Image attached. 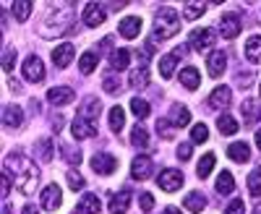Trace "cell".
I'll return each mask as SVG.
<instances>
[{
    "label": "cell",
    "mask_w": 261,
    "mask_h": 214,
    "mask_svg": "<svg viewBox=\"0 0 261 214\" xmlns=\"http://www.w3.org/2000/svg\"><path fill=\"white\" fill-rule=\"evenodd\" d=\"M3 173L11 175V180H13V185H16V191H18L21 196H32L34 191H37L39 167H37V162H32L29 157L18 154V152L8 154V157L3 159Z\"/></svg>",
    "instance_id": "6da1fadb"
},
{
    "label": "cell",
    "mask_w": 261,
    "mask_h": 214,
    "mask_svg": "<svg viewBox=\"0 0 261 214\" xmlns=\"http://www.w3.org/2000/svg\"><path fill=\"white\" fill-rule=\"evenodd\" d=\"M68 29H73V11L71 6L68 8H60V11H50L39 24V34L47 37V39H55L60 34H65Z\"/></svg>",
    "instance_id": "7a4b0ae2"
},
{
    "label": "cell",
    "mask_w": 261,
    "mask_h": 214,
    "mask_svg": "<svg viewBox=\"0 0 261 214\" xmlns=\"http://www.w3.org/2000/svg\"><path fill=\"white\" fill-rule=\"evenodd\" d=\"M180 32V18L172 8H160L154 16V39H170Z\"/></svg>",
    "instance_id": "3957f363"
},
{
    "label": "cell",
    "mask_w": 261,
    "mask_h": 214,
    "mask_svg": "<svg viewBox=\"0 0 261 214\" xmlns=\"http://www.w3.org/2000/svg\"><path fill=\"white\" fill-rule=\"evenodd\" d=\"M21 76H24V81H29V84H39L42 78H45V63H42V58L29 55L24 63H21Z\"/></svg>",
    "instance_id": "277c9868"
},
{
    "label": "cell",
    "mask_w": 261,
    "mask_h": 214,
    "mask_svg": "<svg viewBox=\"0 0 261 214\" xmlns=\"http://www.w3.org/2000/svg\"><path fill=\"white\" fill-rule=\"evenodd\" d=\"M188 42H191L193 52H206L214 45V29H193Z\"/></svg>",
    "instance_id": "5b68a950"
},
{
    "label": "cell",
    "mask_w": 261,
    "mask_h": 214,
    "mask_svg": "<svg viewBox=\"0 0 261 214\" xmlns=\"http://www.w3.org/2000/svg\"><path fill=\"white\" fill-rule=\"evenodd\" d=\"M157 185L162 188V191H167V194H172V191H180L183 188V173L180 170H162L160 173V178H157Z\"/></svg>",
    "instance_id": "8992f818"
},
{
    "label": "cell",
    "mask_w": 261,
    "mask_h": 214,
    "mask_svg": "<svg viewBox=\"0 0 261 214\" xmlns=\"http://www.w3.org/2000/svg\"><path fill=\"white\" fill-rule=\"evenodd\" d=\"M60 201H63V194L58 183H47V188H42V209L45 211H55Z\"/></svg>",
    "instance_id": "52a82bcc"
},
{
    "label": "cell",
    "mask_w": 261,
    "mask_h": 214,
    "mask_svg": "<svg viewBox=\"0 0 261 214\" xmlns=\"http://www.w3.org/2000/svg\"><path fill=\"white\" fill-rule=\"evenodd\" d=\"M225 68H227V52L214 50V52L206 58V71H209V76H212V78H220V76L225 73Z\"/></svg>",
    "instance_id": "ba28073f"
},
{
    "label": "cell",
    "mask_w": 261,
    "mask_h": 214,
    "mask_svg": "<svg viewBox=\"0 0 261 214\" xmlns=\"http://www.w3.org/2000/svg\"><path fill=\"white\" fill-rule=\"evenodd\" d=\"M105 18H107V11H105V6H99V3H89L84 8V24L86 26H99V24H105Z\"/></svg>",
    "instance_id": "9c48e42d"
},
{
    "label": "cell",
    "mask_w": 261,
    "mask_h": 214,
    "mask_svg": "<svg viewBox=\"0 0 261 214\" xmlns=\"http://www.w3.org/2000/svg\"><path fill=\"white\" fill-rule=\"evenodd\" d=\"M130 178H134V180L151 178V157L141 154V157H136L134 162H130Z\"/></svg>",
    "instance_id": "30bf717a"
},
{
    "label": "cell",
    "mask_w": 261,
    "mask_h": 214,
    "mask_svg": "<svg viewBox=\"0 0 261 214\" xmlns=\"http://www.w3.org/2000/svg\"><path fill=\"white\" fill-rule=\"evenodd\" d=\"M71 133H73L79 141H84V139H94V136H97V125H94L92 120L76 118V120L71 123Z\"/></svg>",
    "instance_id": "8fae6325"
},
{
    "label": "cell",
    "mask_w": 261,
    "mask_h": 214,
    "mask_svg": "<svg viewBox=\"0 0 261 214\" xmlns=\"http://www.w3.org/2000/svg\"><path fill=\"white\" fill-rule=\"evenodd\" d=\"M220 34L225 39H235L238 34H241V18H238L235 13H225L222 21H220Z\"/></svg>",
    "instance_id": "7c38bea8"
},
{
    "label": "cell",
    "mask_w": 261,
    "mask_h": 214,
    "mask_svg": "<svg viewBox=\"0 0 261 214\" xmlns=\"http://www.w3.org/2000/svg\"><path fill=\"white\" fill-rule=\"evenodd\" d=\"M230 102H232L230 87H217L209 94V107H214V110H225V107H230Z\"/></svg>",
    "instance_id": "4fadbf2b"
},
{
    "label": "cell",
    "mask_w": 261,
    "mask_h": 214,
    "mask_svg": "<svg viewBox=\"0 0 261 214\" xmlns=\"http://www.w3.org/2000/svg\"><path fill=\"white\" fill-rule=\"evenodd\" d=\"M73 55H76L73 45H58L53 50V63H55L58 68H68L71 63H73Z\"/></svg>",
    "instance_id": "5bb4252c"
},
{
    "label": "cell",
    "mask_w": 261,
    "mask_h": 214,
    "mask_svg": "<svg viewBox=\"0 0 261 214\" xmlns=\"http://www.w3.org/2000/svg\"><path fill=\"white\" fill-rule=\"evenodd\" d=\"M115 167H118V162L110 154H94L92 157V170H94L97 175H110Z\"/></svg>",
    "instance_id": "9a60e30c"
},
{
    "label": "cell",
    "mask_w": 261,
    "mask_h": 214,
    "mask_svg": "<svg viewBox=\"0 0 261 214\" xmlns=\"http://www.w3.org/2000/svg\"><path fill=\"white\" fill-rule=\"evenodd\" d=\"M118 32H120V37H125V39H136L139 32H141V18H139V16H128V18H123V21H120V26H118Z\"/></svg>",
    "instance_id": "2e32d148"
},
{
    "label": "cell",
    "mask_w": 261,
    "mask_h": 214,
    "mask_svg": "<svg viewBox=\"0 0 261 214\" xmlns=\"http://www.w3.org/2000/svg\"><path fill=\"white\" fill-rule=\"evenodd\" d=\"M47 102L55 104V107L68 104V102H73V89L71 87H55V89L47 92Z\"/></svg>",
    "instance_id": "e0dca14e"
},
{
    "label": "cell",
    "mask_w": 261,
    "mask_h": 214,
    "mask_svg": "<svg viewBox=\"0 0 261 214\" xmlns=\"http://www.w3.org/2000/svg\"><path fill=\"white\" fill-rule=\"evenodd\" d=\"M21 123H24V110H21L18 104H8V107H3V125H8V128H18Z\"/></svg>",
    "instance_id": "ac0fdd59"
},
{
    "label": "cell",
    "mask_w": 261,
    "mask_h": 214,
    "mask_svg": "<svg viewBox=\"0 0 261 214\" xmlns=\"http://www.w3.org/2000/svg\"><path fill=\"white\" fill-rule=\"evenodd\" d=\"M99 110H102V102H99L97 97H89V99H84V102H81L79 118H84V120H92V123H94V118L99 115Z\"/></svg>",
    "instance_id": "d6986e66"
},
{
    "label": "cell",
    "mask_w": 261,
    "mask_h": 214,
    "mask_svg": "<svg viewBox=\"0 0 261 214\" xmlns=\"http://www.w3.org/2000/svg\"><path fill=\"white\" fill-rule=\"evenodd\" d=\"M170 123L175 125V128H183L191 123V113H188V107L186 104H172V110H170Z\"/></svg>",
    "instance_id": "ffe728a7"
},
{
    "label": "cell",
    "mask_w": 261,
    "mask_h": 214,
    "mask_svg": "<svg viewBox=\"0 0 261 214\" xmlns=\"http://www.w3.org/2000/svg\"><path fill=\"white\" fill-rule=\"evenodd\" d=\"M178 76H180V84H183L186 89H191V92H193V89H199V84H201V73L196 71L193 66L183 68V71H180Z\"/></svg>",
    "instance_id": "44dd1931"
},
{
    "label": "cell",
    "mask_w": 261,
    "mask_h": 214,
    "mask_svg": "<svg viewBox=\"0 0 261 214\" xmlns=\"http://www.w3.org/2000/svg\"><path fill=\"white\" fill-rule=\"evenodd\" d=\"M227 154H230L232 162H248V159H251V149H248V144H243V141H235V144L227 146Z\"/></svg>",
    "instance_id": "7402d4cb"
},
{
    "label": "cell",
    "mask_w": 261,
    "mask_h": 214,
    "mask_svg": "<svg viewBox=\"0 0 261 214\" xmlns=\"http://www.w3.org/2000/svg\"><path fill=\"white\" fill-rule=\"evenodd\" d=\"M246 58L251 60V63H261V34H253V37H248V42H246Z\"/></svg>",
    "instance_id": "603a6c76"
},
{
    "label": "cell",
    "mask_w": 261,
    "mask_h": 214,
    "mask_svg": "<svg viewBox=\"0 0 261 214\" xmlns=\"http://www.w3.org/2000/svg\"><path fill=\"white\" fill-rule=\"evenodd\" d=\"M79 214H99L102 211V204H99V199L94 196V194H89V196H84L81 201H79V209H76Z\"/></svg>",
    "instance_id": "cb8c5ba5"
},
{
    "label": "cell",
    "mask_w": 261,
    "mask_h": 214,
    "mask_svg": "<svg viewBox=\"0 0 261 214\" xmlns=\"http://www.w3.org/2000/svg\"><path fill=\"white\" fill-rule=\"evenodd\" d=\"M183 206L188 211H204L206 209V199H204V194H199V191H191V194L183 199Z\"/></svg>",
    "instance_id": "d4e9b609"
},
{
    "label": "cell",
    "mask_w": 261,
    "mask_h": 214,
    "mask_svg": "<svg viewBox=\"0 0 261 214\" xmlns=\"http://www.w3.org/2000/svg\"><path fill=\"white\" fill-rule=\"evenodd\" d=\"M217 128H220L222 136H235L241 125H238V120L232 115H220V118H217Z\"/></svg>",
    "instance_id": "484cf974"
},
{
    "label": "cell",
    "mask_w": 261,
    "mask_h": 214,
    "mask_svg": "<svg viewBox=\"0 0 261 214\" xmlns=\"http://www.w3.org/2000/svg\"><path fill=\"white\" fill-rule=\"evenodd\" d=\"M128 206H130V194L128 191H120V194H115L113 201H110V211L113 214H125Z\"/></svg>",
    "instance_id": "4316f807"
},
{
    "label": "cell",
    "mask_w": 261,
    "mask_h": 214,
    "mask_svg": "<svg viewBox=\"0 0 261 214\" xmlns=\"http://www.w3.org/2000/svg\"><path fill=\"white\" fill-rule=\"evenodd\" d=\"M60 152H63L65 162H71V165H79V162L84 159L81 149H79V146H73V144H68V141H63V144H60Z\"/></svg>",
    "instance_id": "83f0119b"
},
{
    "label": "cell",
    "mask_w": 261,
    "mask_h": 214,
    "mask_svg": "<svg viewBox=\"0 0 261 214\" xmlns=\"http://www.w3.org/2000/svg\"><path fill=\"white\" fill-rule=\"evenodd\" d=\"M175 68H178V55H162V60H160V73H162V78H170L172 73H175Z\"/></svg>",
    "instance_id": "f1b7e54d"
},
{
    "label": "cell",
    "mask_w": 261,
    "mask_h": 214,
    "mask_svg": "<svg viewBox=\"0 0 261 214\" xmlns=\"http://www.w3.org/2000/svg\"><path fill=\"white\" fill-rule=\"evenodd\" d=\"M214 162H217L214 152H206V154L199 159V167H196V175H199V178H209V173L214 170Z\"/></svg>",
    "instance_id": "f546056e"
},
{
    "label": "cell",
    "mask_w": 261,
    "mask_h": 214,
    "mask_svg": "<svg viewBox=\"0 0 261 214\" xmlns=\"http://www.w3.org/2000/svg\"><path fill=\"white\" fill-rule=\"evenodd\" d=\"M235 191V178L227 173H220V178H217V194H222V196H227V194H232Z\"/></svg>",
    "instance_id": "4dcf8cb0"
},
{
    "label": "cell",
    "mask_w": 261,
    "mask_h": 214,
    "mask_svg": "<svg viewBox=\"0 0 261 214\" xmlns=\"http://www.w3.org/2000/svg\"><path fill=\"white\" fill-rule=\"evenodd\" d=\"M34 154L42 159V162H50L53 159V141L50 139H39L34 144Z\"/></svg>",
    "instance_id": "1f68e13d"
},
{
    "label": "cell",
    "mask_w": 261,
    "mask_h": 214,
    "mask_svg": "<svg viewBox=\"0 0 261 214\" xmlns=\"http://www.w3.org/2000/svg\"><path fill=\"white\" fill-rule=\"evenodd\" d=\"M110 66H113V71H125L130 66V50H115Z\"/></svg>",
    "instance_id": "d6a6232c"
},
{
    "label": "cell",
    "mask_w": 261,
    "mask_h": 214,
    "mask_svg": "<svg viewBox=\"0 0 261 214\" xmlns=\"http://www.w3.org/2000/svg\"><path fill=\"white\" fill-rule=\"evenodd\" d=\"M241 110H243V115H246V123H256V120H261V107L256 104V99H246Z\"/></svg>",
    "instance_id": "836d02e7"
},
{
    "label": "cell",
    "mask_w": 261,
    "mask_h": 214,
    "mask_svg": "<svg viewBox=\"0 0 261 214\" xmlns=\"http://www.w3.org/2000/svg\"><path fill=\"white\" fill-rule=\"evenodd\" d=\"M128 84H130V89H144L146 84H149V71H146L144 66H141V68H136L134 73H130Z\"/></svg>",
    "instance_id": "e575fe53"
},
{
    "label": "cell",
    "mask_w": 261,
    "mask_h": 214,
    "mask_svg": "<svg viewBox=\"0 0 261 214\" xmlns=\"http://www.w3.org/2000/svg\"><path fill=\"white\" fill-rule=\"evenodd\" d=\"M97 63H99V55L97 52H84L81 60H79V68H81V73H92L97 68Z\"/></svg>",
    "instance_id": "d590c367"
},
{
    "label": "cell",
    "mask_w": 261,
    "mask_h": 214,
    "mask_svg": "<svg viewBox=\"0 0 261 214\" xmlns=\"http://www.w3.org/2000/svg\"><path fill=\"white\" fill-rule=\"evenodd\" d=\"M130 144L139 146V149H146L149 146V133H146L144 125H136L134 131H130Z\"/></svg>",
    "instance_id": "8d00e7d4"
},
{
    "label": "cell",
    "mask_w": 261,
    "mask_h": 214,
    "mask_svg": "<svg viewBox=\"0 0 261 214\" xmlns=\"http://www.w3.org/2000/svg\"><path fill=\"white\" fill-rule=\"evenodd\" d=\"M123 123H125L123 107H113V110H110V131H113V133H120V131H123Z\"/></svg>",
    "instance_id": "74e56055"
},
{
    "label": "cell",
    "mask_w": 261,
    "mask_h": 214,
    "mask_svg": "<svg viewBox=\"0 0 261 214\" xmlns=\"http://www.w3.org/2000/svg\"><path fill=\"white\" fill-rule=\"evenodd\" d=\"M11 8H13V16H16V21H27L29 16H32V3H24V0H16V3H11Z\"/></svg>",
    "instance_id": "f35d334b"
},
{
    "label": "cell",
    "mask_w": 261,
    "mask_h": 214,
    "mask_svg": "<svg viewBox=\"0 0 261 214\" xmlns=\"http://www.w3.org/2000/svg\"><path fill=\"white\" fill-rule=\"evenodd\" d=\"M248 191H251V196H261V167L251 170V175H248Z\"/></svg>",
    "instance_id": "ab89813d"
},
{
    "label": "cell",
    "mask_w": 261,
    "mask_h": 214,
    "mask_svg": "<svg viewBox=\"0 0 261 214\" xmlns=\"http://www.w3.org/2000/svg\"><path fill=\"white\" fill-rule=\"evenodd\" d=\"M130 110H134L136 118H149L151 107H149V102H144L141 97H134V99H130Z\"/></svg>",
    "instance_id": "60d3db41"
},
{
    "label": "cell",
    "mask_w": 261,
    "mask_h": 214,
    "mask_svg": "<svg viewBox=\"0 0 261 214\" xmlns=\"http://www.w3.org/2000/svg\"><path fill=\"white\" fill-rule=\"evenodd\" d=\"M206 139H209V128L204 123H196L191 131V144H204Z\"/></svg>",
    "instance_id": "b9f144b4"
},
{
    "label": "cell",
    "mask_w": 261,
    "mask_h": 214,
    "mask_svg": "<svg viewBox=\"0 0 261 214\" xmlns=\"http://www.w3.org/2000/svg\"><path fill=\"white\" fill-rule=\"evenodd\" d=\"M204 11H206V3H186V18L188 21H193V18H201L204 16Z\"/></svg>",
    "instance_id": "7bdbcfd3"
},
{
    "label": "cell",
    "mask_w": 261,
    "mask_h": 214,
    "mask_svg": "<svg viewBox=\"0 0 261 214\" xmlns=\"http://www.w3.org/2000/svg\"><path fill=\"white\" fill-rule=\"evenodd\" d=\"M13 60H16V50H13V47H8V50L3 52V71H6V73H11V71H13Z\"/></svg>",
    "instance_id": "ee69618b"
},
{
    "label": "cell",
    "mask_w": 261,
    "mask_h": 214,
    "mask_svg": "<svg viewBox=\"0 0 261 214\" xmlns=\"http://www.w3.org/2000/svg\"><path fill=\"white\" fill-rule=\"evenodd\" d=\"M65 178H68V185H71L73 191H81V188H84V178L76 173V170H71V173L65 175Z\"/></svg>",
    "instance_id": "f6af8a7d"
},
{
    "label": "cell",
    "mask_w": 261,
    "mask_h": 214,
    "mask_svg": "<svg viewBox=\"0 0 261 214\" xmlns=\"http://www.w3.org/2000/svg\"><path fill=\"white\" fill-rule=\"evenodd\" d=\"M139 204H141V209H144V211H151V209H154V196H151L149 191H146V194H141V196H139Z\"/></svg>",
    "instance_id": "bcb514c9"
},
{
    "label": "cell",
    "mask_w": 261,
    "mask_h": 214,
    "mask_svg": "<svg viewBox=\"0 0 261 214\" xmlns=\"http://www.w3.org/2000/svg\"><path fill=\"white\" fill-rule=\"evenodd\" d=\"M191 154H193V144H180L178 146V159H191Z\"/></svg>",
    "instance_id": "7dc6e473"
},
{
    "label": "cell",
    "mask_w": 261,
    "mask_h": 214,
    "mask_svg": "<svg viewBox=\"0 0 261 214\" xmlns=\"http://www.w3.org/2000/svg\"><path fill=\"white\" fill-rule=\"evenodd\" d=\"M225 214H243V201L241 199H232L225 209Z\"/></svg>",
    "instance_id": "c3c4849f"
},
{
    "label": "cell",
    "mask_w": 261,
    "mask_h": 214,
    "mask_svg": "<svg viewBox=\"0 0 261 214\" xmlns=\"http://www.w3.org/2000/svg\"><path fill=\"white\" fill-rule=\"evenodd\" d=\"M102 87H105V92H118V81H115V76H107L105 81H102Z\"/></svg>",
    "instance_id": "681fc988"
},
{
    "label": "cell",
    "mask_w": 261,
    "mask_h": 214,
    "mask_svg": "<svg viewBox=\"0 0 261 214\" xmlns=\"http://www.w3.org/2000/svg\"><path fill=\"white\" fill-rule=\"evenodd\" d=\"M157 131H160V136H165V139H172V131H170L167 120H157Z\"/></svg>",
    "instance_id": "f907efd6"
},
{
    "label": "cell",
    "mask_w": 261,
    "mask_h": 214,
    "mask_svg": "<svg viewBox=\"0 0 261 214\" xmlns=\"http://www.w3.org/2000/svg\"><path fill=\"white\" fill-rule=\"evenodd\" d=\"M60 128H63V115H53V131L58 133Z\"/></svg>",
    "instance_id": "816d5d0a"
},
{
    "label": "cell",
    "mask_w": 261,
    "mask_h": 214,
    "mask_svg": "<svg viewBox=\"0 0 261 214\" xmlns=\"http://www.w3.org/2000/svg\"><path fill=\"white\" fill-rule=\"evenodd\" d=\"M162 214H183V211H180L178 206H165V209H162Z\"/></svg>",
    "instance_id": "f5cc1de1"
},
{
    "label": "cell",
    "mask_w": 261,
    "mask_h": 214,
    "mask_svg": "<svg viewBox=\"0 0 261 214\" xmlns=\"http://www.w3.org/2000/svg\"><path fill=\"white\" fill-rule=\"evenodd\" d=\"M21 214H39V211H37V206L27 204V206H24V211H21Z\"/></svg>",
    "instance_id": "db71d44e"
},
{
    "label": "cell",
    "mask_w": 261,
    "mask_h": 214,
    "mask_svg": "<svg viewBox=\"0 0 261 214\" xmlns=\"http://www.w3.org/2000/svg\"><path fill=\"white\" fill-rule=\"evenodd\" d=\"M175 55H178V58H183V55H188V50H186V47H183V45H180V47H178V50H175Z\"/></svg>",
    "instance_id": "11a10c76"
},
{
    "label": "cell",
    "mask_w": 261,
    "mask_h": 214,
    "mask_svg": "<svg viewBox=\"0 0 261 214\" xmlns=\"http://www.w3.org/2000/svg\"><path fill=\"white\" fill-rule=\"evenodd\" d=\"M3 214H11V206H8L6 201H3Z\"/></svg>",
    "instance_id": "9f6ffc18"
},
{
    "label": "cell",
    "mask_w": 261,
    "mask_h": 214,
    "mask_svg": "<svg viewBox=\"0 0 261 214\" xmlns=\"http://www.w3.org/2000/svg\"><path fill=\"white\" fill-rule=\"evenodd\" d=\"M256 146H258V149H261V131H258V133H256Z\"/></svg>",
    "instance_id": "6f0895ef"
},
{
    "label": "cell",
    "mask_w": 261,
    "mask_h": 214,
    "mask_svg": "<svg viewBox=\"0 0 261 214\" xmlns=\"http://www.w3.org/2000/svg\"><path fill=\"white\" fill-rule=\"evenodd\" d=\"M253 214H261V206H256V209H253Z\"/></svg>",
    "instance_id": "680465c9"
}]
</instances>
